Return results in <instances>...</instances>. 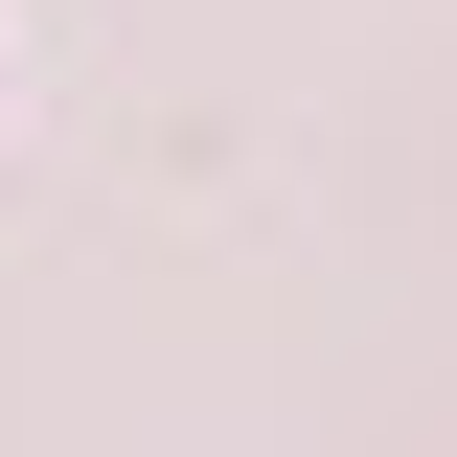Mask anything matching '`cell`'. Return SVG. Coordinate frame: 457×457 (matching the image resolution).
Instances as JSON below:
<instances>
[]
</instances>
